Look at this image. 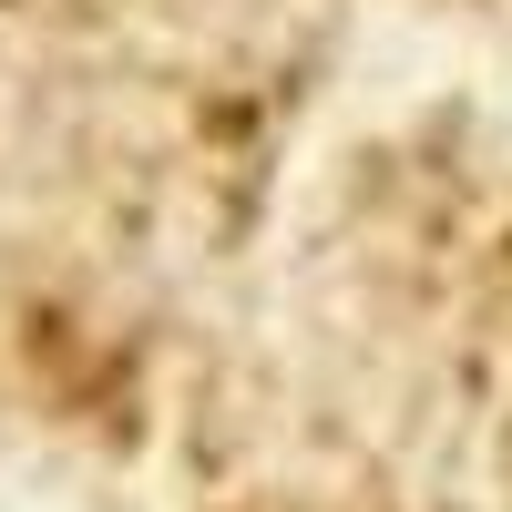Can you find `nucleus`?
<instances>
[{
  "instance_id": "f03ea898",
  "label": "nucleus",
  "mask_w": 512,
  "mask_h": 512,
  "mask_svg": "<svg viewBox=\"0 0 512 512\" xmlns=\"http://www.w3.org/2000/svg\"><path fill=\"white\" fill-rule=\"evenodd\" d=\"M154 451L185 512H512V144L431 123L297 185Z\"/></svg>"
},
{
  "instance_id": "7ed1b4c3",
  "label": "nucleus",
  "mask_w": 512,
  "mask_h": 512,
  "mask_svg": "<svg viewBox=\"0 0 512 512\" xmlns=\"http://www.w3.org/2000/svg\"><path fill=\"white\" fill-rule=\"evenodd\" d=\"M431 11H461V21H492V31H512V0H431Z\"/></svg>"
},
{
  "instance_id": "f257e3e1",
  "label": "nucleus",
  "mask_w": 512,
  "mask_h": 512,
  "mask_svg": "<svg viewBox=\"0 0 512 512\" xmlns=\"http://www.w3.org/2000/svg\"><path fill=\"white\" fill-rule=\"evenodd\" d=\"M297 113L308 0H0V410L154 451Z\"/></svg>"
}]
</instances>
